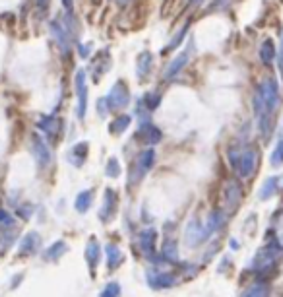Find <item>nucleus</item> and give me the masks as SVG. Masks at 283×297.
Returning <instances> with one entry per match:
<instances>
[{"instance_id":"1","label":"nucleus","mask_w":283,"mask_h":297,"mask_svg":"<svg viewBox=\"0 0 283 297\" xmlns=\"http://www.w3.org/2000/svg\"><path fill=\"white\" fill-rule=\"evenodd\" d=\"M235 165H237L235 169H237L242 177H250L254 171H256V165H258V152H256V148L244 150Z\"/></svg>"},{"instance_id":"2","label":"nucleus","mask_w":283,"mask_h":297,"mask_svg":"<svg viewBox=\"0 0 283 297\" xmlns=\"http://www.w3.org/2000/svg\"><path fill=\"white\" fill-rule=\"evenodd\" d=\"M153 160H155V154L153 150H146L138 160H136L134 167H132V181H140L151 169L153 165Z\"/></svg>"},{"instance_id":"3","label":"nucleus","mask_w":283,"mask_h":297,"mask_svg":"<svg viewBox=\"0 0 283 297\" xmlns=\"http://www.w3.org/2000/svg\"><path fill=\"white\" fill-rule=\"evenodd\" d=\"M117 212V193L113 189H107L105 191V198H103V206L99 210V220L103 223H109L113 220Z\"/></svg>"},{"instance_id":"4","label":"nucleus","mask_w":283,"mask_h":297,"mask_svg":"<svg viewBox=\"0 0 283 297\" xmlns=\"http://www.w3.org/2000/svg\"><path fill=\"white\" fill-rule=\"evenodd\" d=\"M148 283L153 289H165V287H171L175 283V276L169 274V272H163V270H149Z\"/></svg>"},{"instance_id":"5","label":"nucleus","mask_w":283,"mask_h":297,"mask_svg":"<svg viewBox=\"0 0 283 297\" xmlns=\"http://www.w3.org/2000/svg\"><path fill=\"white\" fill-rule=\"evenodd\" d=\"M18 235V225L16 220L8 223H0V251L6 253L12 245H14V239Z\"/></svg>"},{"instance_id":"6","label":"nucleus","mask_w":283,"mask_h":297,"mask_svg":"<svg viewBox=\"0 0 283 297\" xmlns=\"http://www.w3.org/2000/svg\"><path fill=\"white\" fill-rule=\"evenodd\" d=\"M39 245H41V237H39V233H37V231H30L26 237L22 239L20 249H18V254H20V256H28V254L37 253Z\"/></svg>"},{"instance_id":"7","label":"nucleus","mask_w":283,"mask_h":297,"mask_svg":"<svg viewBox=\"0 0 283 297\" xmlns=\"http://www.w3.org/2000/svg\"><path fill=\"white\" fill-rule=\"evenodd\" d=\"M33 156H35L37 164L41 165V167H47V165L51 164V152H49L47 144L39 136L33 138Z\"/></svg>"},{"instance_id":"8","label":"nucleus","mask_w":283,"mask_h":297,"mask_svg":"<svg viewBox=\"0 0 283 297\" xmlns=\"http://www.w3.org/2000/svg\"><path fill=\"white\" fill-rule=\"evenodd\" d=\"M186 243L190 245V247H196L198 243H202V241H206V235H204V227L200 225L198 220H192V222L188 223V229H186Z\"/></svg>"},{"instance_id":"9","label":"nucleus","mask_w":283,"mask_h":297,"mask_svg":"<svg viewBox=\"0 0 283 297\" xmlns=\"http://www.w3.org/2000/svg\"><path fill=\"white\" fill-rule=\"evenodd\" d=\"M86 260H88V266H90L91 272L95 270V266H97L99 260H101V247H99V243H97L95 237H91L90 243H88V247H86Z\"/></svg>"},{"instance_id":"10","label":"nucleus","mask_w":283,"mask_h":297,"mask_svg":"<svg viewBox=\"0 0 283 297\" xmlns=\"http://www.w3.org/2000/svg\"><path fill=\"white\" fill-rule=\"evenodd\" d=\"M225 222V216L221 210H215V212H211L208 216V222H206V225H204V235H206V239L209 237V235H213L221 225H223Z\"/></svg>"},{"instance_id":"11","label":"nucleus","mask_w":283,"mask_h":297,"mask_svg":"<svg viewBox=\"0 0 283 297\" xmlns=\"http://www.w3.org/2000/svg\"><path fill=\"white\" fill-rule=\"evenodd\" d=\"M155 239H157V233H155V229H151V227L144 229L142 235H140V247L144 249V253L148 254V256H151L153 251H155Z\"/></svg>"},{"instance_id":"12","label":"nucleus","mask_w":283,"mask_h":297,"mask_svg":"<svg viewBox=\"0 0 283 297\" xmlns=\"http://www.w3.org/2000/svg\"><path fill=\"white\" fill-rule=\"evenodd\" d=\"M91 204H93V191H82V193L76 196V202H74V208L80 212V214H84V212H88L91 208Z\"/></svg>"},{"instance_id":"13","label":"nucleus","mask_w":283,"mask_h":297,"mask_svg":"<svg viewBox=\"0 0 283 297\" xmlns=\"http://www.w3.org/2000/svg\"><path fill=\"white\" fill-rule=\"evenodd\" d=\"M66 251H68L66 243H64V241H57V243H53L51 247H47L45 253H43V258H45V260H57V258H60Z\"/></svg>"},{"instance_id":"14","label":"nucleus","mask_w":283,"mask_h":297,"mask_svg":"<svg viewBox=\"0 0 283 297\" xmlns=\"http://www.w3.org/2000/svg\"><path fill=\"white\" fill-rule=\"evenodd\" d=\"M225 196H227V204H229L231 208H235L238 202H240V187L235 185V183H231V185L225 189Z\"/></svg>"},{"instance_id":"15","label":"nucleus","mask_w":283,"mask_h":297,"mask_svg":"<svg viewBox=\"0 0 283 297\" xmlns=\"http://www.w3.org/2000/svg\"><path fill=\"white\" fill-rule=\"evenodd\" d=\"M161 254L165 260L177 262L179 260V251H177V243L175 241H165V245L161 247Z\"/></svg>"},{"instance_id":"16","label":"nucleus","mask_w":283,"mask_h":297,"mask_svg":"<svg viewBox=\"0 0 283 297\" xmlns=\"http://www.w3.org/2000/svg\"><path fill=\"white\" fill-rule=\"evenodd\" d=\"M107 254H109V268L120 266L124 254H122V251H120L117 245H109V247H107Z\"/></svg>"},{"instance_id":"17","label":"nucleus","mask_w":283,"mask_h":297,"mask_svg":"<svg viewBox=\"0 0 283 297\" xmlns=\"http://www.w3.org/2000/svg\"><path fill=\"white\" fill-rule=\"evenodd\" d=\"M275 193H277V179L271 177V179H268V181L264 183V187L260 189V198H262V200H268L269 196H273Z\"/></svg>"},{"instance_id":"18","label":"nucleus","mask_w":283,"mask_h":297,"mask_svg":"<svg viewBox=\"0 0 283 297\" xmlns=\"http://www.w3.org/2000/svg\"><path fill=\"white\" fill-rule=\"evenodd\" d=\"M78 93H80V111H78V115L84 117V113H86V86H84V76H82V72L78 76Z\"/></svg>"},{"instance_id":"19","label":"nucleus","mask_w":283,"mask_h":297,"mask_svg":"<svg viewBox=\"0 0 283 297\" xmlns=\"http://www.w3.org/2000/svg\"><path fill=\"white\" fill-rule=\"evenodd\" d=\"M269 295V289L268 285H254V287H250L248 291H244V295L242 297H268Z\"/></svg>"},{"instance_id":"20","label":"nucleus","mask_w":283,"mask_h":297,"mask_svg":"<svg viewBox=\"0 0 283 297\" xmlns=\"http://www.w3.org/2000/svg\"><path fill=\"white\" fill-rule=\"evenodd\" d=\"M120 88H122V84H119L117 91L113 89V95H111V97H113V103H115L113 107H124V105H126V91Z\"/></svg>"},{"instance_id":"21","label":"nucleus","mask_w":283,"mask_h":297,"mask_svg":"<svg viewBox=\"0 0 283 297\" xmlns=\"http://www.w3.org/2000/svg\"><path fill=\"white\" fill-rule=\"evenodd\" d=\"M99 297H120V285L117 282L107 283L105 289L99 293Z\"/></svg>"},{"instance_id":"22","label":"nucleus","mask_w":283,"mask_h":297,"mask_svg":"<svg viewBox=\"0 0 283 297\" xmlns=\"http://www.w3.org/2000/svg\"><path fill=\"white\" fill-rule=\"evenodd\" d=\"M107 175H109V177H119L120 175L119 162H117L115 158H111V160H109V165H107Z\"/></svg>"},{"instance_id":"23","label":"nucleus","mask_w":283,"mask_h":297,"mask_svg":"<svg viewBox=\"0 0 283 297\" xmlns=\"http://www.w3.org/2000/svg\"><path fill=\"white\" fill-rule=\"evenodd\" d=\"M271 162H273V165H279L283 164V142L275 148V152H273V156H271Z\"/></svg>"},{"instance_id":"24","label":"nucleus","mask_w":283,"mask_h":297,"mask_svg":"<svg viewBox=\"0 0 283 297\" xmlns=\"http://www.w3.org/2000/svg\"><path fill=\"white\" fill-rule=\"evenodd\" d=\"M18 216H20L22 220H28L31 216V206H28V204H26V206H20V208H18Z\"/></svg>"},{"instance_id":"25","label":"nucleus","mask_w":283,"mask_h":297,"mask_svg":"<svg viewBox=\"0 0 283 297\" xmlns=\"http://www.w3.org/2000/svg\"><path fill=\"white\" fill-rule=\"evenodd\" d=\"M281 243H283V237H281Z\"/></svg>"},{"instance_id":"26","label":"nucleus","mask_w":283,"mask_h":297,"mask_svg":"<svg viewBox=\"0 0 283 297\" xmlns=\"http://www.w3.org/2000/svg\"><path fill=\"white\" fill-rule=\"evenodd\" d=\"M281 223H283V218H281Z\"/></svg>"}]
</instances>
